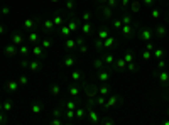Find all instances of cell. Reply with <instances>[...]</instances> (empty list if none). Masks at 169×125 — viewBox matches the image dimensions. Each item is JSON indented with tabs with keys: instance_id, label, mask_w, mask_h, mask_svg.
<instances>
[{
	"instance_id": "cell-8",
	"label": "cell",
	"mask_w": 169,
	"mask_h": 125,
	"mask_svg": "<svg viewBox=\"0 0 169 125\" xmlns=\"http://www.w3.org/2000/svg\"><path fill=\"white\" fill-rule=\"evenodd\" d=\"M90 29H91L90 25H85V27H83V30H85V32H90Z\"/></svg>"
},
{
	"instance_id": "cell-7",
	"label": "cell",
	"mask_w": 169,
	"mask_h": 125,
	"mask_svg": "<svg viewBox=\"0 0 169 125\" xmlns=\"http://www.w3.org/2000/svg\"><path fill=\"white\" fill-rule=\"evenodd\" d=\"M105 61H107V63H112V61H113V58H112V56H107Z\"/></svg>"
},
{
	"instance_id": "cell-11",
	"label": "cell",
	"mask_w": 169,
	"mask_h": 125,
	"mask_svg": "<svg viewBox=\"0 0 169 125\" xmlns=\"http://www.w3.org/2000/svg\"><path fill=\"white\" fill-rule=\"evenodd\" d=\"M7 53H9V54H14L15 51H14V48H9V49H7Z\"/></svg>"
},
{
	"instance_id": "cell-1",
	"label": "cell",
	"mask_w": 169,
	"mask_h": 125,
	"mask_svg": "<svg viewBox=\"0 0 169 125\" xmlns=\"http://www.w3.org/2000/svg\"><path fill=\"white\" fill-rule=\"evenodd\" d=\"M142 37H144V39H149V37H151V32H149V30H142Z\"/></svg>"
},
{
	"instance_id": "cell-5",
	"label": "cell",
	"mask_w": 169,
	"mask_h": 125,
	"mask_svg": "<svg viewBox=\"0 0 169 125\" xmlns=\"http://www.w3.org/2000/svg\"><path fill=\"white\" fill-rule=\"evenodd\" d=\"M30 68H32V69H34V71H36V69L39 68V64H37V63H32V66H30Z\"/></svg>"
},
{
	"instance_id": "cell-6",
	"label": "cell",
	"mask_w": 169,
	"mask_h": 125,
	"mask_svg": "<svg viewBox=\"0 0 169 125\" xmlns=\"http://www.w3.org/2000/svg\"><path fill=\"white\" fill-rule=\"evenodd\" d=\"M157 32H159V36H162V34H164V27H159Z\"/></svg>"
},
{
	"instance_id": "cell-2",
	"label": "cell",
	"mask_w": 169,
	"mask_h": 125,
	"mask_svg": "<svg viewBox=\"0 0 169 125\" xmlns=\"http://www.w3.org/2000/svg\"><path fill=\"white\" fill-rule=\"evenodd\" d=\"M98 76H100V79H107V78H108V74H107V73H100Z\"/></svg>"
},
{
	"instance_id": "cell-4",
	"label": "cell",
	"mask_w": 169,
	"mask_h": 125,
	"mask_svg": "<svg viewBox=\"0 0 169 125\" xmlns=\"http://www.w3.org/2000/svg\"><path fill=\"white\" fill-rule=\"evenodd\" d=\"M161 79H162V81H168V74H166V73H162V74H161Z\"/></svg>"
},
{
	"instance_id": "cell-3",
	"label": "cell",
	"mask_w": 169,
	"mask_h": 125,
	"mask_svg": "<svg viewBox=\"0 0 169 125\" xmlns=\"http://www.w3.org/2000/svg\"><path fill=\"white\" fill-rule=\"evenodd\" d=\"M103 15H105V17H110V10H108V9H105V10H103Z\"/></svg>"
},
{
	"instance_id": "cell-9",
	"label": "cell",
	"mask_w": 169,
	"mask_h": 125,
	"mask_svg": "<svg viewBox=\"0 0 169 125\" xmlns=\"http://www.w3.org/2000/svg\"><path fill=\"white\" fill-rule=\"evenodd\" d=\"M66 64H73V58H68V59H66Z\"/></svg>"
},
{
	"instance_id": "cell-10",
	"label": "cell",
	"mask_w": 169,
	"mask_h": 125,
	"mask_svg": "<svg viewBox=\"0 0 169 125\" xmlns=\"http://www.w3.org/2000/svg\"><path fill=\"white\" fill-rule=\"evenodd\" d=\"M70 91H71V95H76V93H78V90H76V88H71Z\"/></svg>"
}]
</instances>
